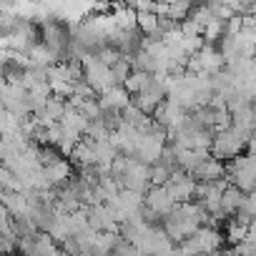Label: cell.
I'll list each match as a JSON object with an SVG mask.
<instances>
[{
    "label": "cell",
    "instance_id": "6da1fadb",
    "mask_svg": "<svg viewBox=\"0 0 256 256\" xmlns=\"http://www.w3.org/2000/svg\"><path fill=\"white\" fill-rule=\"evenodd\" d=\"M226 241V234H221L216 226H201L194 236H188L184 244H181V254L184 256H211L216 251H221Z\"/></svg>",
    "mask_w": 256,
    "mask_h": 256
},
{
    "label": "cell",
    "instance_id": "7a4b0ae2",
    "mask_svg": "<svg viewBox=\"0 0 256 256\" xmlns=\"http://www.w3.org/2000/svg\"><path fill=\"white\" fill-rule=\"evenodd\" d=\"M246 146H248V141H246L238 131H234V128H226V131H216L211 154H214L216 158H221V161H234V158L241 156V151H244Z\"/></svg>",
    "mask_w": 256,
    "mask_h": 256
},
{
    "label": "cell",
    "instance_id": "3957f363",
    "mask_svg": "<svg viewBox=\"0 0 256 256\" xmlns=\"http://www.w3.org/2000/svg\"><path fill=\"white\" fill-rule=\"evenodd\" d=\"M146 208L156 216V218H166L174 208H176V198L171 196L168 186H151L146 191Z\"/></svg>",
    "mask_w": 256,
    "mask_h": 256
},
{
    "label": "cell",
    "instance_id": "277c9868",
    "mask_svg": "<svg viewBox=\"0 0 256 256\" xmlns=\"http://www.w3.org/2000/svg\"><path fill=\"white\" fill-rule=\"evenodd\" d=\"M194 176H196V181H198V184L221 181V178L226 176V166H224V161H221V158H216V156L211 154V156H206V158L201 161V166L194 171Z\"/></svg>",
    "mask_w": 256,
    "mask_h": 256
},
{
    "label": "cell",
    "instance_id": "5b68a950",
    "mask_svg": "<svg viewBox=\"0 0 256 256\" xmlns=\"http://www.w3.org/2000/svg\"><path fill=\"white\" fill-rule=\"evenodd\" d=\"M246 191L244 188H238V186H234V184H228V188L224 191V196H221V211L228 216V214H238L241 211V206H244V201H246Z\"/></svg>",
    "mask_w": 256,
    "mask_h": 256
},
{
    "label": "cell",
    "instance_id": "8992f818",
    "mask_svg": "<svg viewBox=\"0 0 256 256\" xmlns=\"http://www.w3.org/2000/svg\"><path fill=\"white\" fill-rule=\"evenodd\" d=\"M154 80H156V73H146V70H134L131 76L126 78V90L131 93V96H138V93H144V90H148L151 86H154Z\"/></svg>",
    "mask_w": 256,
    "mask_h": 256
},
{
    "label": "cell",
    "instance_id": "52a82bcc",
    "mask_svg": "<svg viewBox=\"0 0 256 256\" xmlns=\"http://www.w3.org/2000/svg\"><path fill=\"white\" fill-rule=\"evenodd\" d=\"M138 30L141 36H156L161 33V16L156 10H138Z\"/></svg>",
    "mask_w": 256,
    "mask_h": 256
},
{
    "label": "cell",
    "instance_id": "ba28073f",
    "mask_svg": "<svg viewBox=\"0 0 256 256\" xmlns=\"http://www.w3.org/2000/svg\"><path fill=\"white\" fill-rule=\"evenodd\" d=\"M164 3H176V0H164Z\"/></svg>",
    "mask_w": 256,
    "mask_h": 256
}]
</instances>
